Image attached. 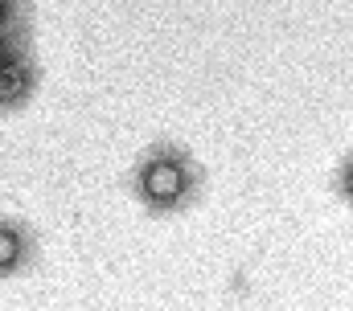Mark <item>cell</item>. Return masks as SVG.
<instances>
[{"label": "cell", "instance_id": "1", "mask_svg": "<svg viewBox=\"0 0 353 311\" xmlns=\"http://www.w3.org/2000/svg\"><path fill=\"white\" fill-rule=\"evenodd\" d=\"M201 189V168L197 160L173 140H157L144 148L132 168V193L148 213H176L185 209Z\"/></svg>", "mask_w": 353, "mask_h": 311}, {"label": "cell", "instance_id": "5", "mask_svg": "<svg viewBox=\"0 0 353 311\" xmlns=\"http://www.w3.org/2000/svg\"><path fill=\"white\" fill-rule=\"evenodd\" d=\"M337 193H341V197L353 205V156L341 164V172H337Z\"/></svg>", "mask_w": 353, "mask_h": 311}, {"label": "cell", "instance_id": "3", "mask_svg": "<svg viewBox=\"0 0 353 311\" xmlns=\"http://www.w3.org/2000/svg\"><path fill=\"white\" fill-rule=\"evenodd\" d=\"M33 262V233L12 217H0V279L21 275Z\"/></svg>", "mask_w": 353, "mask_h": 311}, {"label": "cell", "instance_id": "4", "mask_svg": "<svg viewBox=\"0 0 353 311\" xmlns=\"http://www.w3.org/2000/svg\"><path fill=\"white\" fill-rule=\"evenodd\" d=\"M29 33V4L25 0H0V45Z\"/></svg>", "mask_w": 353, "mask_h": 311}, {"label": "cell", "instance_id": "2", "mask_svg": "<svg viewBox=\"0 0 353 311\" xmlns=\"http://www.w3.org/2000/svg\"><path fill=\"white\" fill-rule=\"evenodd\" d=\"M41 86V62L29 41V33L0 45V111H21L37 98Z\"/></svg>", "mask_w": 353, "mask_h": 311}]
</instances>
